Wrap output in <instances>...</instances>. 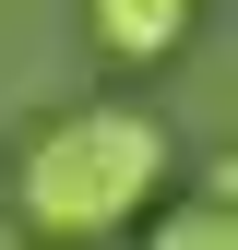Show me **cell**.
<instances>
[{
	"label": "cell",
	"mask_w": 238,
	"mask_h": 250,
	"mask_svg": "<svg viewBox=\"0 0 238 250\" xmlns=\"http://www.w3.org/2000/svg\"><path fill=\"white\" fill-rule=\"evenodd\" d=\"M107 60H178L191 48V0H83Z\"/></svg>",
	"instance_id": "cell-2"
},
{
	"label": "cell",
	"mask_w": 238,
	"mask_h": 250,
	"mask_svg": "<svg viewBox=\"0 0 238 250\" xmlns=\"http://www.w3.org/2000/svg\"><path fill=\"white\" fill-rule=\"evenodd\" d=\"M202 203H238V155H215V179H202Z\"/></svg>",
	"instance_id": "cell-4"
},
{
	"label": "cell",
	"mask_w": 238,
	"mask_h": 250,
	"mask_svg": "<svg viewBox=\"0 0 238 250\" xmlns=\"http://www.w3.org/2000/svg\"><path fill=\"white\" fill-rule=\"evenodd\" d=\"M167 191V119L155 107H60L12 155V227L48 250H96Z\"/></svg>",
	"instance_id": "cell-1"
},
{
	"label": "cell",
	"mask_w": 238,
	"mask_h": 250,
	"mask_svg": "<svg viewBox=\"0 0 238 250\" xmlns=\"http://www.w3.org/2000/svg\"><path fill=\"white\" fill-rule=\"evenodd\" d=\"M143 250H238V203H178Z\"/></svg>",
	"instance_id": "cell-3"
}]
</instances>
